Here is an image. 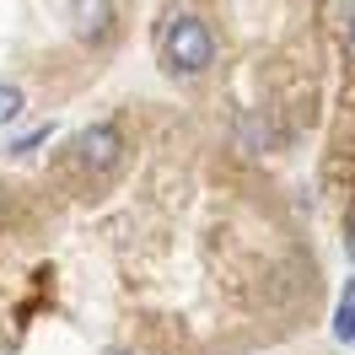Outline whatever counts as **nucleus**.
Listing matches in <instances>:
<instances>
[{
  "instance_id": "obj_3",
  "label": "nucleus",
  "mask_w": 355,
  "mask_h": 355,
  "mask_svg": "<svg viewBox=\"0 0 355 355\" xmlns=\"http://www.w3.org/2000/svg\"><path fill=\"white\" fill-rule=\"evenodd\" d=\"M108 17H113L108 0H76L70 27H76V38H103V33H108Z\"/></svg>"
},
{
  "instance_id": "obj_7",
  "label": "nucleus",
  "mask_w": 355,
  "mask_h": 355,
  "mask_svg": "<svg viewBox=\"0 0 355 355\" xmlns=\"http://www.w3.org/2000/svg\"><path fill=\"white\" fill-rule=\"evenodd\" d=\"M345 38L355 44V6H350V17H345Z\"/></svg>"
},
{
  "instance_id": "obj_5",
  "label": "nucleus",
  "mask_w": 355,
  "mask_h": 355,
  "mask_svg": "<svg viewBox=\"0 0 355 355\" xmlns=\"http://www.w3.org/2000/svg\"><path fill=\"white\" fill-rule=\"evenodd\" d=\"M22 108H27L22 87H11V81H0V124H11V119H22Z\"/></svg>"
},
{
  "instance_id": "obj_6",
  "label": "nucleus",
  "mask_w": 355,
  "mask_h": 355,
  "mask_svg": "<svg viewBox=\"0 0 355 355\" xmlns=\"http://www.w3.org/2000/svg\"><path fill=\"white\" fill-rule=\"evenodd\" d=\"M345 253H350V264H355V216H350V226H345Z\"/></svg>"
},
{
  "instance_id": "obj_4",
  "label": "nucleus",
  "mask_w": 355,
  "mask_h": 355,
  "mask_svg": "<svg viewBox=\"0 0 355 355\" xmlns=\"http://www.w3.org/2000/svg\"><path fill=\"white\" fill-rule=\"evenodd\" d=\"M334 339L355 345V286H345V296H339V312H334Z\"/></svg>"
},
{
  "instance_id": "obj_8",
  "label": "nucleus",
  "mask_w": 355,
  "mask_h": 355,
  "mask_svg": "<svg viewBox=\"0 0 355 355\" xmlns=\"http://www.w3.org/2000/svg\"><path fill=\"white\" fill-rule=\"evenodd\" d=\"M113 355H119V350H113Z\"/></svg>"
},
{
  "instance_id": "obj_2",
  "label": "nucleus",
  "mask_w": 355,
  "mask_h": 355,
  "mask_svg": "<svg viewBox=\"0 0 355 355\" xmlns=\"http://www.w3.org/2000/svg\"><path fill=\"white\" fill-rule=\"evenodd\" d=\"M76 151H81V167H92V173H113L119 156H124V135L113 130V124H92V130H81Z\"/></svg>"
},
{
  "instance_id": "obj_1",
  "label": "nucleus",
  "mask_w": 355,
  "mask_h": 355,
  "mask_svg": "<svg viewBox=\"0 0 355 355\" xmlns=\"http://www.w3.org/2000/svg\"><path fill=\"white\" fill-rule=\"evenodd\" d=\"M162 65L173 76H205L216 65V38H210V27L194 11L167 17V27H162Z\"/></svg>"
}]
</instances>
